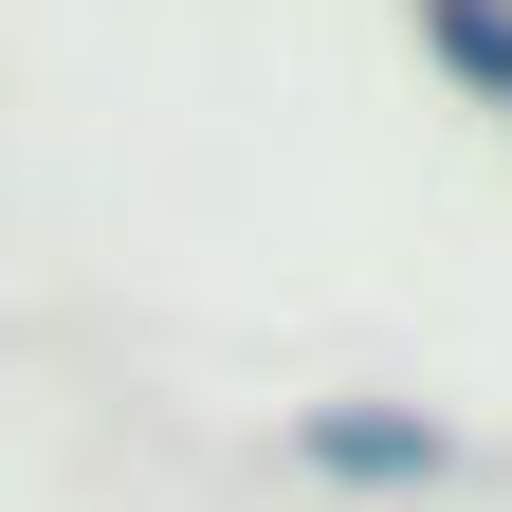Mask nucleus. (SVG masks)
Here are the masks:
<instances>
[{
    "mask_svg": "<svg viewBox=\"0 0 512 512\" xmlns=\"http://www.w3.org/2000/svg\"><path fill=\"white\" fill-rule=\"evenodd\" d=\"M293 458H311V476H366V494H384V476H458V439H439L421 403H311V421H293Z\"/></svg>",
    "mask_w": 512,
    "mask_h": 512,
    "instance_id": "1",
    "label": "nucleus"
},
{
    "mask_svg": "<svg viewBox=\"0 0 512 512\" xmlns=\"http://www.w3.org/2000/svg\"><path fill=\"white\" fill-rule=\"evenodd\" d=\"M421 37L458 55V92H476V110H512V0H421Z\"/></svg>",
    "mask_w": 512,
    "mask_h": 512,
    "instance_id": "2",
    "label": "nucleus"
}]
</instances>
